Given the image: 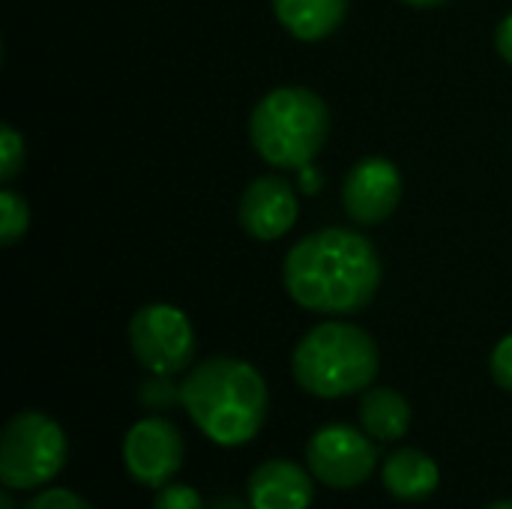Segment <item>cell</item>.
I'll return each instance as SVG.
<instances>
[{"instance_id": "obj_23", "label": "cell", "mask_w": 512, "mask_h": 509, "mask_svg": "<svg viewBox=\"0 0 512 509\" xmlns=\"http://www.w3.org/2000/svg\"><path fill=\"white\" fill-rule=\"evenodd\" d=\"M402 3L417 6V9H426V6H441V3H447V0H402Z\"/></svg>"}, {"instance_id": "obj_9", "label": "cell", "mask_w": 512, "mask_h": 509, "mask_svg": "<svg viewBox=\"0 0 512 509\" xmlns=\"http://www.w3.org/2000/svg\"><path fill=\"white\" fill-rule=\"evenodd\" d=\"M402 201V174L384 156L360 159L342 183V204L360 225H378L393 216Z\"/></svg>"}, {"instance_id": "obj_24", "label": "cell", "mask_w": 512, "mask_h": 509, "mask_svg": "<svg viewBox=\"0 0 512 509\" xmlns=\"http://www.w3.org/2000/svg\"><path fill=\"white\" fill-rule=\"evenodd\" d=\"M0 509H15V501H12V495H9V489L0 495Z\"/></svg>"}, {"instance_id": "obj_19", "label": "cell", "mask_w": 512, "mask_h": 509, "mask_svg": "<svg viewBox=\"0 0 512 509\" xmlns=\"http://www.w3.org/2000/svg\"><path fill=\"white\" fill-rule=\"evenodd\" d=\"M24 509H93L81 495L69 492V489H42L36 492Z\"/></svg>"}, {"instance_id": "obj_20", "label": "cell", "mask_w": 512, "mask_h": 509, "mask_svg": "<svg viewBox=\"0 0 512 509\" xmlns=\"http://www.w3.org/2000/svg\"><path fill=\"white\" fill-rule=\"evenodd\" d=\"M492 378L501 390L512 393V333L504 336L492 351Z\"/></svg>"}, {"instance_id": "obj_16", "label": "cell", "mask_w": 512, "mask_h": 509, "mask_svg": "<svg viewBox=\"0 0 512 509\" xmlns=\"http://www.w3.org/2000/svg\"><path fill=\"white\" fill-rule=\"evenodd\" d=\"M30 228V207L27 201L12 192V189H3L0 192V243L3 246H15Z\"/></svg>"}, {"instance_id": "obj_21", "label": "cell", "mask_w": 512, "mask_h": 509, "mask_svg": "<svg viewBox=\"0 0 512 509\" xmlns=\"http://www.w3.org/2000/svg\"><path fill=\"white\" fill-rule=\"evenodd\" d=\"M495 48H498V54L512 63V12L498 24V30H495Z\"/></svg>"}, {"instance_id": "obj_11", "label": "cell", "mask_w": 512, "mask_h": 509, "mask_svg": "<svg viewBox=\"0 0 512 509\" xmlns=\"http://www.w3.org/2000/svg\"><path fill=\"white\" fill-rule=\"evenodd\" d=\"M246 498L255 509H309L315 501L312 471L288 459L261 462L249 474Z\"/></svg>"}, {"instance_id": "obj_1", "label": "cell", "mask_w": 512, "mask_h": 509, "mask_svg": "<svg viewBox=\"0 0 512 509\" xmlns=\"http://www.w3.org/2000/svg\"><path fill=\"white\" fill-rule=\"evenodd\" d=\"M381 258L369 237L351 228H324L291 246L282 264L288 297L321 315H354L381 288Z\"/></svg>"}, {"instance_id": "obj_12", "label": "cell", "mask_w": 512, "mask_h": 509, "mask_svg": "<svg viewBox=\"0 0 512 509\" xmlns=\"http://www.w3.org/2000/svg\"><path fill=\"white\" fill-rule=\"evenodd\" d=\"M381 480H384V489L396 501L420 504L435 495V489L441 483V471L429 453H423L417 447H399L396 453H390L384 459Z\"/></svg>"}, {"instance_id": "obj_3", "label": "cell", "mask_w": 512, "mask_h": 509, "mask_svg": "<svg viewBox=\"0 0 512 509\" xmlns=\"http://www.w3.org/2000/svg\"><path fill=\"white\" fill-rule=\"evenodd\" d=\"M381 366L375 339L348 321L312 327L294 348L291 372L300 390L318 399H342L366 390Z\"/></svg>"}, {"instance_id": "obj_18", "label": "cell", "mask_w": 512, "mask_h": 509, "mask_svg": "<svg viewBox=\"0 0 512 509\" xmlns=\"http://www.w3.org/2000/svg\"><path fill=\"white\" fill-rule=\"evenodd\" d=\"M153 509H207V507H204L201 495H198L192 486H183V483H168V486L156 489Z\"/></svg>"}, {"instance_id": "obj_8", "label": "cell", "mask_w": 512, "mask_h": 509, "mask_svg": "<svg viewBox=\"0 0 512 509\" xmlns=\"http://www.w3.org/2000/svg\"><path fill=\"white\" fill-rule=\"evenodd\" d=\"M186 444L174 423L162 417L138 420L123 438V465L138 486L162 489L183 468Z\"/></svg>"}, {"instance_id": "obj_5", "label": "cell", "mask_w": 512, "mask_h": 509, "mask_svg": "<svg viewBox=\"0 0 512 509\" xmlns=\"http://www.w3.org/2000/svg\"><path fill=\"white\" fill-rule=\"evenodd\" d=\"M69 444L57 420L39 411L15 414L0 435V483L9 492L45 489L66 465Z\"/></svg>"}, {"instance_id": "obj_7", "label": "cell", "mask_w": 512, "mask_h": 509, "mask_svg": "<svg viewBox=\"0 0 512 509\" xmlns=\"http://www.w3.org/2000/svg\"><path fill=\"white\" fill-rule=\"evenodd\" d=\"M306 468L327 489H357L378 471L375 438L345 423L321 426L306 444Z\"/></svg>"}, {"instance_id": "obj_4", "label": "cell", "mask_w": 512, "mask_h": 509, "mask_svg": "<svg viewBox=\"0 0 512 509\" xmlns=\"http://www.w3.org/2000/svg\"><path fill=\"white\" fill-rule=\"evenodd\" d=\"M330 135L324 99L306 87L270 90L249 117L255 153L273 168H306Z\"/></svg>"}, {"instance_id": "obj_25", "label": "cell", "mask_w": 512, "mask_h": 509, "mask_svg": "<svg viewBox=\"0 0 512 509\" xmlns=\"http://www.w3.org/2000/svg\"><path fill=\"white\" fill-rule=\"evenodd\" d=\"M486 509H512V501H495L492 507H486Z\"/></svg>"}, {"instance_id": "obj_10", "label": "cell", "mask_w": 512, "mask_h": 509, "mask_svg": "<svg viewBox=\"0 0 512 509\" xmlns=\"http://www.w3.org/2000/svg\"><path fill=\"white\" fill-rule=\"evenodd\" d=\"M297 213H300L297 195L291 183L279 174H264L252 180L237 207V219L243 231L264 243L288 234L297 222Z\"/></svg>"}, {"instance_id": "obj_14", "label": "cell", "mask_w": 512, "mask_h": 509, "mask_svg": "<svg viewBox=\"0 0 512 509\" xmlns=\"http://www.w3.org/2000/svg\"><path fill=\"white\" fill-rule=\"evenodd\" d=\"M360 426L381 444L402 441L411 429V405L399 390L375 387L360 399Z\"/></svg>"}, {"instance_id": "obj_22", "label": "cell", "mask_w": 512, "mask_h": 509, "mask_svg": "<svg viewBox=\"0 0 512 509\" xmlns=\"http://www.w3.org/2000/svg\"><path fill=\"white\" fill-rule=\"evenodd\" d=\"M207 509H255L249 504V498L243 501V498H237V495H222V498H216L213 504Z\"/></svg>"}, {"instance_id": "obj_6", "label": "cell", "mask_w": 512, "mask_h": 509, "mask_svg": "<svg viewBox=\"0 0 512 509\" xmlns=\"http://www.w3.org/2000/svg\"><path fill=\"white\" fill-rule=\"evenodd\" d=\"M135 360L156 375H180L195 360V330L189 318L168 303H150L129 321Z\"/></svg>"}, {"instance_id": "obj_15", "label": "cell", "mask_w": 512, "mask_h": 509, "mask_svg": "<svg viewBox=\"0 0 512 509\" xmlns=\"http://www.w3.org/2000/svg\"><path fill=\"white\" fill-rule=\"evenodd\" d=\"M138 405L156 414L183 408V384H174V375L150 372V378L138 384Z\"/></svg>"}, {"instance_id": "obj_13", "label": "cell", "mask_w": 512, "mask_h": 509, "mask_svg": "<svg viewBox=\"0 0 512 509\" xmlns=\"http://www.w3.org/2000/svg\"><path fill=\"white\" fill-rule=\"evenodd\" d=\"M273 12L291 36L318 42L342 27L348 0H273Z\"/></svg>"}, {"instance_id": "obj_17", "label": "cell", "mask_w": 512, "mask_h": 509, "mask_svg": "<svg viewBox=\"0 0 512 509\" xmlns=\"http://www.w3.org/2000/svg\"><path fill=\"white\" fill-rule=\"evenodd\" d=\"M24 165V138L3 123L0 126V183H12Z\"/></svg>"}, {"instance_id": "obj_2", "label": "cell", "mask_w": 512, "mask_h": 509, "mask_svg": "<svg viewBox=\"0 0 512 509\" xmlns=\"http://www.w3.org/2000/svg\"><path fill=\"white\" fill-rule=\"evenodd\" d=\"M183 408L216 447L249 444L267 420L264 375L234 357H210L183 381Z\"/></svg>"}]
</instances>
